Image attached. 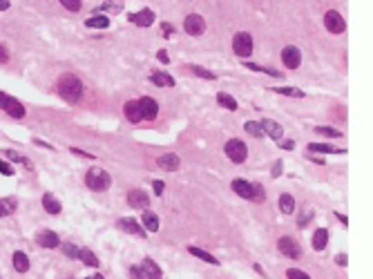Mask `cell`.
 Segmentation results:
<instances>
[{
	"label": "cell",
	"instance_id": "obj_1",
	"mask_svg": "<svg viewBox=\"0 0 373 279\" xmlns=\"http://www.w3.org/2000/svg\"><path fill=\"white\" fill-rule=\"evenodd\" d=\"M58 94H60V98H65L68 103H78L80 96H83V83L72 74L60 76L58 78Z\"/></svg>",
	"mask_w": 373,
	"mask_h": 279
},
{
	"label": "cell",
	"instance_id": "obj_2",
	"mask_svg": "<svg viewBox=\"0 0 373 279\" xmlns=\"http://www.w3.org/2000/svg\"><path fill=\"white\" fill-rule=\"evenodd\" d=\"M85 184H88L90 190L94 192H105L112 184V179H110V174L101 168H92V170H88V174H85Z\"/></svg>",
	"mask_w": 373,
	"mask_h": 279
},
{
	"label": "cell",
	"instance_id": "obj_3",
	"mask_svg": "<svg viewBox=\"0 0 373 279\" xmlns=\"http://www.w3.org/2000/svg\"><path fill=\"white\" fill-rule=\"evenodd\" d=\"M130 277L132 279H164L161 268L156 266L152 259H143L141 266H132L130 268Z\"/></svg>",
	"mask_w": 373,
	"mask_h": 279
},
{
	"label": "cell",
	"instance_id": "obj_4",
	"mask_svg": "<svg viewBox=\"0 0 373 279\" xmlns=\"http://www.w3.org/2000/svg\"><path fill=\"white\" fill-rule=\"evenodd\" d=\"M226 154L232 163H244L248 156V148H246V143L239 141V138H230V141L226 143Z\"/></svg>",
	"mask_w": 373,
	"mask_h": 279
},
{
	"label": "cell",
	"instance_id": "obj_5",
	"mask_svg": "<svg viewBox=\"0 0 373 279\" xmlns=\"http://www.w3.org/2000/svg\"><path fill=\"white\" fill-rule=\"evenodd\" d=\"M232 50H235V54L242 56V58L250 56L252 54V38H250V34H246V32L235 34V38H232Z\"/></svg>",
	"mask_w": 373,
	"mask_h": 279
},
{
	"label": "cell",
	"instance_id": "obj_6",
	"mask_svg": "<svg viewBox=\"0 0 373 279\" xmlns=\"http://www.w3.org/2000/svg\"><path fill=\"white\" fill-rule=\"evenodd\" d=\"M138 103V110H141V118L143 121H154L156 114H159V103L150 96H143V98L136 100Z\"/></svg>",
	"mask_w": 373,
	"mask_h": 279
},
{
	"label": "cell",
	"instance_id": "obj_7",
	"mask_svg": "<svg viewBox=\"0 0 373 279\" xmlns=\"http://www.w3.org/2000/svg\"><path fill=\"white\" fill-rule=\"evenodd\" d=\"M184 30L190 34V36H202L206 32V20L199 14H190L188 18L184 20Z\"/></svg>",
	"mask_w": 373,
	"mask_h": 279
},
{
	"label": "cell",
	"instance_id": "obj_8",
	"mask_svg": "<svg viewBox=\"0 0 373 279\" xmlns=\"http://www.w3.org/2000/svg\"><path fill=\"white\" fill-rule=\"evenodd\" d=\"M324 27H326L331 34H342L346 30V22H344V18L340 16L338 12H326V16H324Z\"/></svg>",
	"mask_w": 373,
	"mask_h": 279
},
{
	"label": "cell",
	"instance_id": "obj_9",
	"mask_svg": "<svg viewBox=\"0 0 373 279\" xmlns=\"http://www.w3.org/2000/svg\"><path fill=\"white\" fill-rule=\"evenodd\" d=\"M277 248H280L282 254H286V257H290V259H298L300 254H302V248H300V244L293 242L290 237H282L280 242H277Z\"/></svg>",
	"mask_w": 373,
	"mask_h": 279
},
{
	"label": "cell",
	"instance_id": "obj_10",
	"mask_svg": "<svg viewBox=\"0 0 373 279\" xmlns=\"http://www.w3.org/2000/svg\"><path fill=\"white\" fill-rule=\"evenodd\" d=\"M282 60H284L286 67H290V70H298L300 62H302V54H300L298 47L288 45V47H284V52H282Z\"/></svg>",
	"mask_w": 373,
	"mask_h": 279
},
{
	"label": "cell",
	"instance_id": "obj_11",
	"mask_svg": "<svg viewBox=\"0 0 373 279\" xmlns=\"http://www.w3.org/2000/svg\"><path fill=\"white\" fill-rule=\"evenodd\" d=\"M128 204H130V208L146 210L148 206H150V196H148L143 190H132L130 194H128Z\"/></svg>",
	"mask_w": 373,
	"mask_h": 279
},
{
	"label": "cell",
	"instance_id": "obj_12",
	"mask_svg": "<svg viewBox=\"0 0 373 279\" xmlns=\"http://www.w3.org/2000/svg\"><path fill=\"white\" fill-rule=\"evenodd\" d=\"M130 22H134L138 27H150L152 22H154V12H152V9H141V12L132 14Z\"/></svg>",
	"mask_w": 373,
	"mask_h": 279
},
{
	"label": "cell",
	"instance_id": "obj_13",
	"mask_svg": "<svg viewBox=\"0 0 373 279\" xmlns=\"http://www.w3.org/2000/svg\"><path fill=\"white\" fill-rule=\"evenodd\" d=\"M260 125H262V130H264V134H268L272 141H277V143L282 141V134H284V130H282L280 123L270 121V118H264V121H262Z\"/></svg>",
	"mask_w": 373,
	"mask_h": 279
},
{
	"label": "cell",
	"instance_id": "obj_14",
	"mask_svg": "<svg viewBox=\"0 0 373 279\" xmlns=\"http://www.w3.org/2000/svg\"><path fill=\"white\" fill-rule=\"evenodd\" d=\"M36 242L40 248H58V234L52 232V230H42V232H38Z\"/></svg>",
	"mask_w": 373,
	"mask_h": 279
},
{
	"label": "cell",
	"instance_id": "obj_15",
	"mask_svg": "<svg viewBox=\"0 0 373 279\" xmlns=\"http://www.w3.org/2000/svg\"><path fill=\"white\" fill-rule=\"evenodd\" d=\"M118 228L126 230V232H130V234H138V237H146V230H143L134 219H118Z\"/></svg>",
	"mask_w": 373,
	"mask_h": 279
},
{
	"label": "cell",
	"instance_id": "obj_16",
	"mask_svg": "<svg viewBox=\"0 0 373 279\" xmlns=\"http://www.w3.org/2000/svg\"><path fill=\"white\" fill-rule=\"evenodd\" d=\"M42 208H45L50 214H58L60 210H63V208H60V201L56 199V196L52 194V192H47V194H42Z\"/></svg>",
	"mask_w": 373,
	"mask_h": 279
},
{
	"label": "cell",
	"instance_id": "obj_17",
	"mask_svg": "<svg viewBox=\"0 0 373 279\" xmlns=\"http://www.w3.org/2000/svg\"><path fill=\"white\" fill-rule=\"evenodd\" d=\"M232 190H235L239 196H244V199H252V184H248V181L235 179L232 181Z\"/></svg>",
	"mask_w": 373,
	"mask_h": 279
},
{
	"label": "cell",
	"instance_id": "obj_18",
	"mask_svg": "<svg viewBox=\"0 0 373 279\" xmlns=\"http://www.w3.org/2000/svg\"><path fill=\"white\" fill-rule=\"evenodd\" d=\"M150 80L156 88H174V78H172L170 74H166V72H154V74L150 76Z\"/></svg>",
	"mask_w": 373,
	"mask_h": 279
},
{
	"label": "cell",
	"instance_id": "obj_19",
	"mask_svg": "<svg viewBox=\"0 0 373 279\" xmlns=\"http://www.w3.org/2000/svg\"><path fill=\"white\" fill-rule=\"evenodd\" d=\"M308 150H310V152H322V154H344L342 148L328 146V143H310Z\"/></svg>",
	"mask_w": 373,
	"mask_h": 279
},
{
	"label": "cell",
	"instance_id": "obj_20",
	"mask_svg": "<svg viewBox=\"0 0 373 279\" xmlns=\"http://www.w3.org/2000/svg\"><path fill=\"white\" fill-rule=\"evenodd\" d=\"M126 116L130 123H141V110H138V103L136 100H128L126 103Z\"/></svg>",
	"mask_w": 373,
	"mask_h": 279
},
{
	"label": "cell",
	"instance_id": "obj_21",
	"mask_svg": "<svg viewBox=\"0 0 373 279\" xmlns=\"http://www.w3.org/2000/svg\"><path fill=\"white\" fill-rule=\"evenodd\" d=\"M159 168L161 170H166V172H172V170H176L179 168V156L176 154H164V156H159Z\"/></svg>",
	"mask_w": 373,
	"mask_h": 279
},
{
	"label": "cell",
	"instance_id": "obj_22",
	"mask_svg": "<svg viewBox=\"0 0 373 279\" xmlns=\"http://www.w3.org/2000/svg\"><path fill=\"white\" fill-rule=\"evenodd\" d=\"M14 268H16L18 272L30 270V257H27L22 250H16V252H14Z\"/></svg>",
	"mask_w": 373,
	"mask_h": 279
},
{
	"label": "cell",
	"instance_id": "obj_23",
	"mask_svg": "<svg viewBox=\"0 0 373 279\" xmlns=\"http://www.w3.org/2000/svg\"><path fill=\"white\" fill-rule=\"evenodd\" d=\"M328 244V230L326 228H318L313 234V248L315 250H324Z\"/></svg>",
	"mask_w": 373,
	"mask_h": 279
},
{
	"label": "cell",
	"instance_id": "obj_24",
	"mask_svg": "<svg viewBox=\"0 0 373 279\" xmlns=\"http://www.w3.org/2000/svg\"><path fill=\"white\" fill-rule=\"evenodd\" d=\"M78 259L85 264V266H90V268H96L98 266L96 254H94L90 248H78Z\"/></svg>",
	"mask_w": 373,
	"mask_h": 279
},
{
	"label": "cell",
	"instance_id": "obj_25",
	"mask_svg": "<svg viewBox=\"0 0 373 279\" xmlns=\"http://www.w3.org/2000/svg\"><path fill=\"white\" fill-rule=\"evenodd\" d=\"M4 112H7L12 118H22V116H25V108H22V105L18 103L16 98H12V100H9V105H7V108H4Z\"/></svg>",
	"mask_w": 373,
	"mask_h": 279
},
{
	"label": "cell",
	"instance_id": "obj_26",
	"mask_svg": "<svg viewBox=\"0 0 373 279\" xmlns=\"http://www.w3.org/2000/svg\"><path fill=\"white\" fill-rule=\"evenodd\" d=\"M188 252H190V254H194V257H199V259H204V262L212 264V266H219L217 257H212V254H210V252H206V250L197 248V246H190V248H188Z\"/></svg>",
	"mask_w": 373,
	"mask_h": 279
},
{
	"label": "cell",
	"instance_id": "obj_27",
	"mask_svg": "<svg viewBox=\"0 0 373 279\" xmlns=\"http://www.w3.org/2000/svg\"><path fill=\"white\" fill-rule=\"evenodd\" d=\"M280 212H284V214L295 212V199L290 194H282L280 196Z\"/></svg>",
	"mask_w": 373,
	"mask_h": 279
},
{
	"label": "cell",
	"instance_id": "obj_28",
	"mask_svg": "<svg viewBox=\"0 0 373 279\" xmlns=\"http://www.w3.org/2000/svg\"><path fill=\"white\" fill-rule=\"evenodd\" d=\"M85 25H88L90 30H105V27L110 25V18L108 16H94V18H88Z\"/></svg>",
	"mask_w": 373,
	"mask_h": 279
},
{
	"label": "cell",
	"instance_id": "obj_29",
	"mask_svg": "<svg viewBox=\"0 0 373 279\" xmlns=\"http://www.w3.org/2000/svg\"><path fill=\"white\" fill-rule=\"evenodd\" d=\"M217 100H219V105H222V108L230 110V112H235V110H237V100L232 98L230 94H226V92H219V94H217Z\"/></svg>",
	"mask_w": 373,
	"mask_h": 279
},
{
	"label": "cell",
	"instance_id": "obj_30",
	"mask_svg": "<svg viewBox=\"0 0 373 279\" xmlns=\"http://www.w3.org/2000/svg\"><path fill=\"white\" fill-rule=\"evenodd\" d=\"M143 226H146V230L156 232L159 230V217L154 212H143Z\"/></svg>",
	"mask_w": 373,
	"mask_h": 279
},
{
	"label": "cell",
	"instance_id": "obj_31",
	"mask_svg": "<svg viewBox=\"0 0 373 279\" xmlns=\"http://www.w3.org/2000/svg\"><path fill=\"white\" fill-rule=\"evenodd\" d=\"M123 9V0H110V2L101 4V7L94 9V14H103V12H121Z\"/></svg>",
	"mask_w": 373,
	"mask_h": 279
},
{
	"label": "cell",
	"instance_id": "obj_32",
	"mask_svg": "<svg viewBox=\"0 0 373 279\" xmlns=\"http://www.w3.org/2000/svg\"><path fill=\"white\" fill-rule=\"evenodd\" d=\"M244 130H246L250 136H257V138L264 136V130H262V125L257 123V121H248L246 125H244Z\"/></svg>",
	"mask_w": 373,
	"mask_h": 279
},
{
	"label": "cell",
	"instance_id": "obj_33",
	"mask_svg": "<svg viewBox=\"0 0 373 279\" xmlns=\"http://www.w3.org/2000/svg\"><path fill=\"white\" fill-rule=\"evenodd\" d=\"M315 132L318 134H324V136H328V138H338V136H342V132L336 128H324V125H320V128H315Z\"/></svg>",
	"mask_w": 373,
	"mask_h": 279
},
{
	"label": "cell",
	"instance_id": "obj_34",
	"mask_svg": "<svg viewBox=\"0 0 373 279\" xmlns=\"http://www.w3.org/2000/svg\"><path fill=\"white\" fill-rule=\"evenodd\" d=\"M275 92L293 96V98H302V96H304V92H302V90H298V88H275Z\"/></svg>",
	"mask_w": 373,
	"mask_h": 279
},
{
	"label": "cell",
	"instance_id": "obj_35",
	"mask_svg": "<svg viewBox=\"0 0 373 279\" xmlns=\"http://www.w3.org/2000/svg\"><path fill=\"white\" fill-rule=\"evenodd\" d=\"M16 208V204L14 201H9V199H0V217H7L12 210Z\"/></svg>",
	"mask_w": 373,
	"mask_h": 279
},
{
	"label": "cell",
	"instance_id": "obj_36",
	"mask_svg": "<svg viewBox=\"0 0 373 279\" xmlns=\"http://www.w3.org/2000/svg\"><path fill=\"white\" fill-rule=\"evenodd\" d=\"M190 72H192V74H197V76H202V78H208V80H212V78H214L212 72L204 70V67H199V65H190Z\"/></svg>",
	"mask_w": 373,
	"mask_h": 279
},
{
	"label": "cell",
	"instance_id": "obj_37",
	"mask_svg": "<svg viewBox=\"0 0 373 279\" xmlns=\"http://www.w3.org/2000/svg\"><path fill=\"white\" fill-rule=\"evenodd\" d=\"M264 199H266L264 188H262L260 184H252V199H250V201H257V204H262Z\"/></svg>",
	"mask_w": 373,
	"mask_h": 279
},
{
	"label": "cell",
	"instance_id": "obj_38",
	"mask_svg": "<svg viewBox=\"0 0 373 279\" xmlns=\"http://www.w3.org/2000/svg\"><path fill=\"white\" fill-rule=\"evenodd\" d=\"M63 252L68 254L70 259H78V248H76L74 244H65V246H63Z\"/></svg>",
	"mask_w": 373,
	"mask_h": 279
},
{
	"label": "cell",
	"instance_id": "obj_39",
	"mask_svg": "<svg viewBox=\"0 0 373 279\" xmlns=\"http://www.w3.org/2000/svg\"><path fill=\"white\" fill-rule=\"evenodd\" d=\"M60 4L65 9H70V12H78L80 9V0H60Z\"/></svg>",
	"mask_w": 373,
	"mask_h": 279
},
{
	"label": "cell",
	"instance_id": "obj_40",
	"mask_svg": "<svg viewBox=\"0 0 373 279\" xmlns=\"http://www.w3.org/2000/svg\"><path fill=\"white\" fill-rule=\"evenodd\" d=\"M4 154H7L12 161H18V163H22V166H27L30 168V161H27L25 156H20V154H16V152H12V150H4Z\"/></svg>",
	"mask_w": 373,
	"mask_h": 279
},
{
	"label": "cell",
	"instance_id": "obj_41",
	"mask_svg": "<svg viewBox=\"0 0 373 279\" xmlns=\"http://www.w3.org/2000/svg\"><path fill=\"white\" fill-rule=\"evenodd\" d=\"M286 277L288 279H310L306 272H302V270H298V268H290L288 272H286Z\"/></svg>",
	"mask_w": 373,
	"mask_h": 279
},
{
	"label": "cell",
	"instance_id": "obj_42",
	"mask_svg": "<svg viewBox=\"0 0 373 279\" xmlns=\"http://www.w3.org/2000/svg\"><path fill=\"white\" fill-rule=\"evenodd\" d=\"M161 32H164V36H166V38H170L172 34H174V27H172L170 22H161Z\"/></svg>",
	"mask_w": 373,
	"mask_h": 279
},
{
	"label": "cell",
	"instance_id": "obj_43",
	"mask_svg": "<svg viewBox=\"0 0 373 279\" xmlns=\"http://www.w3.org/2000/svg\"><path fill=\"white\" fill-rule=\"evenodd\" d=\"M9 100H12V96H7L4 92H0V110H4L9 105Z\"/></svg>",
	"mask_w": 373,
	"mask_h": 279
},
{
	"label": "cell",
	"instance_id": "obj_44",
	"mask_svg": "<svg viewBox=\"0 0 373 279\" xmlns=\"http://www.w3.org/2000/svg\"><path fill=\"white\" fill-rule=\"evenodd\" d=\"M0 172H2V174H14L12 166H9V163H4V161H0Z\"/></svg>",
	"mask_w": 373,
	"mask_h": 279
},
{
	"label": "cell",
	"instance_id": "obj_45",
	"mask_svg": "<svg viewBox=\"0 0 373 279\" xmlns=\"http://www.w3.org/2000/svg\"><path fill=\"white\" fill-rule=\"evenodd\" d=\"M154 194L156 196L164 194V181H154Z\"/></svg>",
	"mask_w": 373,
	"mask_h": 279
},
{
	"label": "cell",
	"instance_id": "obj_46",
	"mask_svg": "<svg viewBox=\"0 0 373 279\" xmlns=\"http://www.w3.org/2000/svg\"><path fill=\"white\" fill-rule=\"evenodd\" d=\"M270 174H272V176H280V174H282V161H277V163H275V166H272Z\"/></svg>",
	"mask_w": 373,
	"mask_h": 279
},
{
	"label": "cell",
	"instance_id": "obj_47",
	"mask_svg": "<svg viewBox=\"0 0 373 279\" xmlns=\"http://www.w3.org/2000/svg\"><path fill=\"white\" fill-rule=\"evenodd\" d=\"M9 60V54H7V50H4L2 45H0V62H7Z\"/></svg>",
	"mask_w": 373,
	"mask_h": 279
},
{
	"label": "cell",
	"instance_id": "obj_48",
	"mask_svg": "<svg viewBox=\"0 0 373 279\" xmlns=\"http://www.w3.org/2000/svg\"><path fill=\"white\" fill-rule=\"evenodd\" d=\"M338 264L340 266H346V254H338Z\"/></svg>",
	"mask_w": 373,
	"mask_h": 279
},
{
	"label": "cell",
	"instance_id": "obj_49",
	"mask_svg": "<svg viewBox=\"0 0 373 279\" xmlns=\"http://www.w3.org/2000/svg\"><path fill=\"white\" fill-rule=\"evenodd\" d=\"M159 60H161V62H168V54H166V50L159 52Z\"/></svg>",
	"mask_w": 373,
	"mask_h": 279
},
{
	"label": "cell",
	"instance_id": "obj_50",
	"mask_svg": "<svg viewBox=\"0 0 373 279\" xmlns=\"http://www.w3.org/2000/svg\"><path fill=\"white\" fill-rule=\"evenodd\" d=\"M282 148H286V150H293V141H280Z\"/></svg>",
	"mask_w": 373,
	"mask_h": 279
},
{
	"label": "cell",
	"instance_id": "obj_51",
	"mask_svg": "<svg viewBox=\"0 0 373 279\" xmlns=\"http://www.w3.org/2000/svg\"><path fill=\"white\" fill-rule=\"evenodd\" d=\"M4 9H9V0H0V12H4Z\"/></svg>",
	"mask_w": 373,
	"mask_h": 279
},
{
	"label": "cell",
	"instance_id": "obj_52",
	"mask_svg": "<svg viewBox=\"0 0 373 279\" xmlns=\"http://www.w3.org/2000/svg\"><path fill=\"white\" fill-rule=\"evenodd\" d=\"M310 214H313V212H306V214H304V217H302V219H300V226H304V224H306V221H308V219H310Z\"/></svg>",
	"mask_w": 373,
	"mask_h": 279
},
{
	"label": "cell",
	"instance_id": "obj_53",
	"mask_svg": "<svg viewBox=\"0 0 373 279\" xmlns=\"http://www.w3.org/2000/svg\"><path fill=\"white\" fill-rule=\"evenodd\" d=\"M85 279H103L101 275H92V277H85Z\"/></svg>",
	"mask_w": 373,
	"mask_h": 279
}]
</instances>
